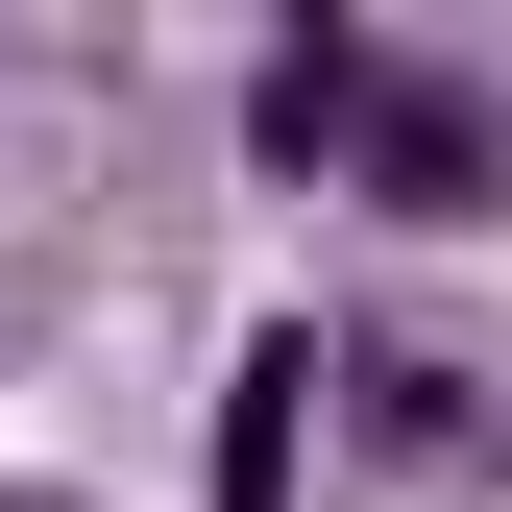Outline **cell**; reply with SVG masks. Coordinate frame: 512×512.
I'll return each mask as SVG.
<instances>
[{"label": "cell", "mask_w": 512, "mask_h": 512, "mask_svg": "<svg viewBox=\"0 0 512 512\" xmlns=\"http://www.w3.org/2000/svg\"><path fill=\"white\" fill-rule=\"evenodd\" d=\"M366 122H391V49L366 25H269V147L317 171V147H366Z\"/></svg>", "instance_id": "2"}, {"label": "cell", "mask_w": 512, "mask_h": 512, "mask_svg": "<svg viewBox=\"0 0 512 512\" xmlns=\"http://www.w3.org/2000/svg\"><path fill=\"white\" fill-rule=\"evenodd\" d=\"M366 439H391V464H488V391L464 366H366Z\"/></svg>", "instance_id": "3"}, {"label": "cell", "mask_w": 512, "mask_h": 512, "mask_svg": "<svg viewBox=\"0 0 512 512\" xmlns=\"http://www.w3.org/2000/svg\"><path fill=\"white\" fill-rule=\"evenodd\" d=\"M366 171H391L415 220H488V171H512V147H488V98H464V74H391V122H366Z\"/></svg>", "instance_id": "1"}]
</instances>
